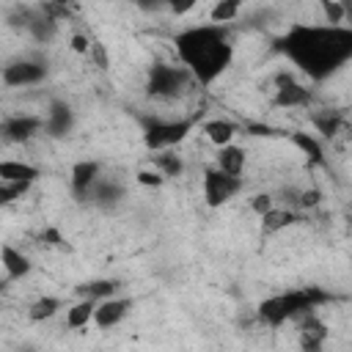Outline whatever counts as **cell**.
I'll return each mask as SVG.
<instances>
[{
  "instance_id": "1",
  "label": "cell",
  "mask_w": 352,
  "mask_h": 352,
  "mask_svg": "<svg viewBox=\"0 0 352 352\" xmlns=\"http://www.w3.org/2000/svg\"><path fill=\"white\" fill-rule=\"evenodd\" d=\"M280 50L314 80H324L352 55L349 28H319V25H292L280 41Z\"/></svg>"
},
{
  "instance_id": "2",
  "label": "cell",
  "mask_w": 352,
  "mask_h": 352,
  "mask_svg": "<svg viewBox=\"0 0 352 352\" xmlns=\"http://www.w3.org/2000/svg\"><path fill=\"white\" fill-rule=\"evenodd\" d=\"M173 44H176V55L184 63V69L190 72V77H195L204 85L217 80L234 58L228 33L220 25H201V28L182 30Z\"/></svg>"
},
{
  "instance_id": "3",
  "label": "cell",
  "mask_w": 352,
  "mask_h": 352,
  "mask_svg": "<svg viewBox=\"0 0 352 352\" xmlns=\"http://www.w3.org/2000/svg\"><path fill=\"white\" fill-rule=\"evenodd\" d=\"M190 80H192V77H190V72H187L184 66H165V63H157V66H151V72H148L146 88H148L151 96H176V94H182V91L187 88Z\"/></svg>"
},
{
  "instance_id": "4",
  "label": "cell",
  "mask_w": 352,
  "mask_h": 352,
  "mask_svg": "<svg viewBox=\"0 0 352 352\" xmlns=\"http://www.w3.org/2000/svg\"><path fill=\"white\" fill-rule=\"evenodd\" d=\"M192 129V121H148L146 132H143V143L154 151L176 146L187 138V132Z\"/></svg>"
},
{
  "instance_id": "5",
  "label": "cell",
  "mask_w": 352,
  "mask_h": 352,
  "mask_svg": "<svg viewBox=\"0 0 352 352\" xmlns=\"http://www.w3.org/2000/svg\"><path fill=\"white\" fill-rule=\"evenodd\" d=\"M242 190L239 176H228L223 170H206L204 173V198L209 206H223Z\"/></svg>"
},
{
  "instance_id": "6",
  "label": "cell",
  "mask_w": 352,
  "mask_h": 352,
  "mask_svg": "<svg viewBox=\"0 0 352 352\" xmlns=\"http://www.w3.org/2000/svg\"><path fill=\"white\" fill-rule=\"evenodd\" d=\"M38 80H44V66L36 63V60H16V63H8L3 69V82L11 85V88L33 85Z\"/></svg>"
},
{
  "instance_id": "7",
  "label": "cell",
  "mask_w": 352,
  "mask_h": 352,
  "mask_svg": "<svg viewBox=\"0 0 352 352\" xmlns=\"http://www.w3.org/2000/svg\"><path fill=\"white\" fill-rule=\"evenodd\" d=\"M327 341V324L319 322L314 314H305L300 322V346L302 352H322V344Z\"/></svg>"
},
{
  "instance_id": "8",
  "label": "cell",
  "mask_w": 352,
  "mask_h": 352,
  "mask_svg": "<svg viewBox=\"0 0 352 352\" xmlns=\"http://www.w3.org/2000/svg\"><path fill=\"white\" fill-rule=\"evenodd\" d=\"M311 99L308 88L294 82L289 74H278V91H275V104L280 107H297V104H305Z\"/></svg>"
},
{
  "instance_id": "9",
  "label": "cell",
  "mask_w": 352,
  "mask_h": 352,
  "mask_svg": "<svg viewBox=\"0 0 352 352\" xmlns=\"http://www.w3.org/2000/svg\"><path fill=\"white\" fill-rule=\"evenodd\" d=\"M38 129H41V121L33 118V116H16V118H8V121L0 126L3 138L14 140V143H25V140H30Z\"/></svg>"
},
{
  "instance_id": "10",
  "label": "cell",
  "mask_w": 352,
  "mask_h": 352,
  "mask_svg": "<svg viewBox=\"0 0 352 352\" xmlns=\"http://www.w3.org/2000/svg\"><path fill=\"white\" fill-rule=\"evenodd\" d=\"M126 311H129V300H113V297H110V300H102V302L94 308V319H91V322H96V327L107 330V327L118 324Z\"/></svg>"
},
{
  "instance_id": "11",
  "label": "cell",
  "mask_w": 352,
  "mask_h": 352,
  "mask_svg": "<svg viewBox=\"0 0 352 352\" xmlns=\"http://www.w3.org/2000/svg\"><path fill=\"white\" fill-rule=\"evenodd\" d=\"M0 179L8 182V184H14V182L30 184V182L38 179V168H33L28 162H19V160H0Z\"/></svg>"
},
{
  "instance_id": "12",
  "label": "cell",
  "mask_w": 352,
  "mask_h": 352,
  "mask_svg": "<svg viewBox=\"0 0 352 352\" xmlns=\"http://www.w3.org/2000/svg\"><path fill=\"white\" fill-rule=\"evenodd\" d=\"M96 176H99V165L96 162H77L74 168H72V190H74V195H88V190L96 184Z\"/></svg>"
},
{
  "instance_id": "13",
  "label": "cell",
  "mask_w": 352,
  "mask_h": 352,
  "mask_svg": "<svg viewBox=\"0 0 352 352\" xmlns=\"http://www.w3.org/2000/svg\"><path fill=\"white\" fill-rule=\"evenodd\" d=\"M0 264H3L8 278H22V275L30 272V258L25 253H19L16 248H11V245L0 248Z\"/></svg>"
},
{
  "instance_id": "14",
  "label": "cell",
  "mask_w": 352,
  "mask_h": 352,
  "mask_svg": "<svg viewBox=\"0 0 352 352\" xmlns=\"http://www.w3.org/2000/svg\"><path fill=\"white\" fill-rule=\"evenodd\" d=\"M242 168H245V151L239 146H231L228 143V146H223L217 151V170H223L228 176H239Z\"/></svg>"
},
{
  "instance_id": "15",
  "label": "cell",
  "mask_w": 352,
  "mask_h": 352,
  "mask_svg": "<svg viewBox=\"0 0 352 352\" xmlns=\"http://www.w3.org/2000/svg\"><path fill=\"white\" fill-rule=\"evenodd\" d=\"M297 217H294V212H289V209H270L267 214H261V234H278V231H283V228H289L292 223H294Z\"/></svg>"
},
{
  "instance_id": "16",
  "label": "cell",
  "mask_w": 352,
  "mask_h": 352,
  "mask_svg": "<svg viewBox=\"0 0 352 352\" xmlns=\"http://www.w3.org/2000/svg\"><path fill=\"white\" fill-rule=\"evenodd\" d=\"M69 126H72V110H69V104L55 102V104L50 107V116H47V129H50V135H63V132H69Z\"/></svg>"
},
{
  "instance_id": "17",
  "label": "cell",
  "mask_w": 352,
  "mask_h": 352,
  "mask_svg": "<svg viewBox=\"0 0 352 352\" xmlns=\"http://www.w3.org/2000/svg\"><path fill=\"white\" fill-rule=\"evenodd\" d=\"M204 132H206V138L214 143V146H228L231 143V138L236 135V126L231 124V121H220V118H214V121H206L204 124Z\"/></svg>"
},
{
  "instance_id": "18",
  "label": "cell",
  "mask_w": 352,
  "mask_h": 352,
  "mask_svg": "<svg viewBox=\"0 0 352 352\" xmlns=\"http://www.w3.org/2000/svg\"><path fill=\"white\" fill-rule=\"evenodd\" d=\"M292 138V143L311 160V162H322L324 160V151H322V143L314 138V135H308V132H292L289 135Z\"/></svg>"
},
{
  "instance_id": "19",
  "label": "cell",
  "mask_w": 352,
  "mask_h": 352,
  "mask_svg": "<svg viewBox=\"0 0 352 352\" xmlns=\"http://www.w3.org/2000/svg\"><path fill=\"white\" fill-rule=\"evenodd\" d=\"M94 300H82V302H77V305H72L69 308V314H66V327L69 330H80V327H85L91 319H94Z\"/></svg>"
},
{
  "instance_id": "20",
  "label": "cell",
  "mask_w": 352,
  "mask_h": 352,
  "mask_svg": "<svg viewBox=\"0 0 352 352\" xmlns=\"http://www.w3.org/2000/svg\"><path fill=\"white\" fill-rule=\"evenodd\" d=\"M258 316H261L267 324H272V327L283 324V322H286V314H283V302H280V294H278V297H267V300L258 305Z\"/></svg>"
},
{
  "instance_id": "21",
  "label": "cell",
  "mask_w": 352,
  "mask_h": 352,
  "mask_svg": "<svg viewBox=\"0 0 352 352\" xmlns=\"http://www.w3.org/2000/svg\"><path fill=\"white\" fill-rule=\"evenodd\" d=\"M60 308V300L58 297H38L33 305H30V319L33 322H44L50 316H55Z\"/></svg>"
},
{
  "instance_id": "22",
  "label": "cell",
  "mask_w": 352,
  "mask_h": 352,
  "mask_svg": "<svg viewBox=\"0 0 352 352\" xmlns=\"http://www.w3.org/2000/svg\"><path fill=\"white\" fill-rule=\"evenodd\" d=\"M80 292H82L88 300H96V297L110 300V294L116 292V280H91V283L80 286Z\"/></svg>"
},
{
  "instance_id": "23",
  "label": "cell",
  "mask_w": 352,
  "mask_h": 352,
  "mask_svg": "<svg viewBox=\"0 0 352 352\" xmlns=\"http://www.w3.org/2000/svg\"><path fill=\"white\" fill-rule=\"evenodd\" d=\"M239 14V3L236 0H223V3H217L214 8H212V22H231L234 16Z\"/></svg>"
},
{
  "instance_id": "24",
  "label": "cell",
  "mask_w": 352,
  "mask_h": 352,
  "mask_svg": "<svg viewBox=\"0 0 352 352\" xmlns=\"http://www.w3.org/2000/svg\"><path fill=\"white\" fill-rule=\"evenodd\" d=\"M154 162H157L162 176H179L182 173V160L176 154H157Z\"/></svg>"
},
{
  "instance_id": "25",
  "label": "cell",
  "mask_w": 352,
  "mask_h": 352,
  "mask_svg": "<svg viewBox=\"0 0 352 352\" xmlns=\"http://www.w3.org/2000/svg\"><path fill=\"white\" fill-rule=\"evenodd\" d=\"M25 190H28V184H19V182L8 184V182H3V184H0V206H8L11 201H16Z\"/></svg>"
},
{
  "instance_id": "26",
  "label": "cell",
  "mask_w": 352,
  "mask_h": 352,
  "mask_svg": "<svg viewBox=\"0 0 352 352\" xmlns=\"http://www.w3.org/2000/svg\"><path fill=\"white\" fill-rule=\"evenodd\" d=\"M322 11H324V19L330 22V28H338L344 22V6L338 0H330V3H322Z\"/></svg>"
},
{
  "instance_id": "27",
  "label": "cell",
  "mask_w": 352,
  "mask_h": 352,
  "mask_svg": "<svg viewBox=\"0 0 352 352\" xmlns=\"http://www.w3.org/2000/svg\"><path fill=\"white\" fill-rule=\"evenodd\" d=\"M314 124H316V129L324 135V138H333L336 132H338V126H341V121H338V116H316L314 118Z\"/></svg>"
},
{
  "instance_id": "28",
  "label": "cell",
  "mask_w": 352,
  "mask_h": 352,
  "mask_svg": "<svg viewBox=\"0 0 352 352\" xmlns=\"http://www.w3.org/2000/svg\"><path fill=\"white\" fill-rule=\"evenodd\" d=\"M165 182V176L160 170H138V184L143 187H160Z\"/></svg>"
},
{
  "instance_id": "29",
  "label": "cell",
  "mask_w": 352,
  "mask_h": 352,
  "mask_svg": "<svg viewBox=\"0 0 352 352\" xmlns=\"http://www.w3.org/2000/svg\"><path fill=\"white\" fill-rule=\"evenodd\" d=\"M250 209L261 217V214H267V212L272 209V198H270L267 192H258V195H253V198H250Z\"/></svg>"
},
{
  "instance_id": "30",
  "label": "cell",
  "mask_w": 352,
  "mask_h": 352,
  "mask_svg": "<svg viewBox=\"0 0 352 352\" xmlns=\"http://www.w3.org/2000/svg\"><path fill=\"white\" fill-rule=\"evenodd\" d=\"M41 242H44V245H50V248H66L63 236H60L55 228H44V231H41Z\"/></svg>"
},
{
  "instance_id": "31",
  "label": "cell",
  "mask_w": 352,
  "mask_h": 352,
  "mask_svg": "<svg viewBox=\"0 0 352 352\" xmlns=\"http://www.w3.org/2000/svg\"><path fill=\"white\" fill-rule=\"evenodd\" d=\"M300 206H305V209H311V206H316L319 201H322V192L319 190H305V192H300Z\"/></svg>"
},
{
  "instance_id": "32",
  "label": "cell",
  "mask_w": 352,
  "mask_h": 352,
  "mask_svg": "<svg viewBox=\"0 0 352 352\" xmlns=\"http://www.w3.org/2000/svg\"><path fill=\"white\" fill-rule=\"evenodd\" d=\"M72 50H74V52H80V55H85V52L91 50V41H88L85 36H80V33H77V36H72Z\"/></svg>"
},
{
  "instance_id": "33",
  "label": "cell",
  "mask_w": 352,
  "mask_h": 352,
  "mask_svg": "<svg viewBox=\"0 0 352 352\" xmlns=\"http://www.w3.org/2000/svg\"><path fill=\"white\" fill-rule=\"evenodd\" d=\"M170 11H173V14H187V11H192V3H182V6H176V3H173V6H170Z\"/></svg>"
},
{
  "instance_id": "34",
  "label": "cell",
  "mask_w": 352,
  "mask_h": 352,
  "mask_svg": "<svg viewBox=\"0 0 352 352\" xmlns=\"http://www.w3.org/2000/svg\"><path fill=\"white\" fill-rule=\"evenodd\" d=\"M3 286H6V283H3V280H0V292H3Z\"/></svg>"
}]
</instances>
